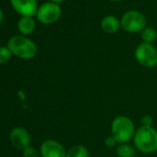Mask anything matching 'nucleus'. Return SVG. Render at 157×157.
Masks as SVG:
<instances>
[{
    "label": "nucleus",
    "instance_id": "1",
    "mask_svg": "<svg viewBox=\"0 0 157 157\" xmlns=\"http://www.w3.org/2000/svg\"><path fill=\"white\" fill-rule=\"evenodd\" d=\"M134 145L143 154H153L157 151V131L151 127L141 126L135 132Z\"/></svg>",
    "mask_w": 157,
    "mask_h": 157
},
{
    "label": "nucleus",
    "instance_id": "2",
    "mask_svg": "<svg viewBox=\"0 0 157 157\" xmlns=\"http://www.w3.org/2000/svg\"><path fill=\"white\" fill-rule=\"evenodd\" d=\"M111 132L118 143L126 144L134 137L136 130L133 121L130 118L126 116H118L112 121Z\"/></svg>",
    "mask_w": 157,
    "mask_h": 157
},
{
    "label": "nucleus",
    "instance_id": "3",
    "mask_svg": "<svg viewBox=\"0 0 157 157\" xmlns=\"http://www.w3.org/2000/svg\"><path fill=\"white\" fill-rule=\"evenodd\" d=\"M7 48L16 56L21 59H31L37 53L35 43L23 36H14L7 42Z\"/></svg>",
    "mask_w": 157,
    "mask_h": 157
},
{
    "label": "nucleus",
    "instance_id": "4",
    "mask_svg": "<svg viewBox=\"0 0 157 157\" xmlns=\"http://www.w3.org/2000/svg\"><path fill=\"white\" fill-rule=\"evenodd\" d=\"M121 27L130 33L142 32L146 28V17L138 10H129L125 12L120 19Z\"/></svg>",
    "mask_w": 157,
    "mask_h": 157
},
{
    "label": "nucleus",
    "instance_id": "5",
    "mask_svg": "<svg viewBox=\"0 0 157 157\" xmlns=\"http://www.w3.org/2000/svg\"><path fill=\"white\" fill-rule=\"evenodd\" d=\"M135 58L141 65L154 67L157 64V49L152 43L143 42L135 50Z\"/></svg>",
    "mask_w": 157,
    "mask_h": 157
},
{
    "label": "nucleus",
    "instance_id": "6",
    "mask_svg": "<svg viewBox=\"0 0 157 157\" xmlns=\"http://www.w3.org/2000/svg\"><path fill=\"white\" fill-rule=\"evenodd\" d=\"M61 12L62 10L58 4L53 2H46L38 7L36 17L41 23L50 25L56 22L60 18Z\"/></svg>",
    "mask_w": 157,
    "mask_h": 157
},
{
    "label": "nucleus",
    "instance_id": "7",
    "mask_svg": "<svg viewBox=\"0 0 157 157\" xmlns=\"http://www.w3.org/2000/svg\"><path fill=\"white\" fill-rule=\"evenodd\" d=\"M40 152L43 157H66L67 151L64 146L55 141V140H46L44 141L40 148Z\"/></svg>",
    "mask_w": 157,
    "mask_h": 157
},
{
    "label": "nucleus",
    "instance_id": "8",
    "mask_svg": "<svg viewBox=\"0 0 157 157\" xmlns=\"http://www.w3.org/2000/svg\"><path fill=\"white\" fill-rule=\"evenodd\" d=\"M10 142L13 146L19 150H24L30 146V134L29 132L21 127H16L10 132Z\"/></svg>",
    "mask_w": 157,
    "mask_h": 157
},
{
    "label": "nucleus",
    "instance_id": "9",
    "mask_svg": "<svg viewBox=\"0 0 157 157\" xmlns=\"http://www.w3.org/2000/svg\"><path fill=\"white\" fill-rule=\"evenodd\" d=\"M13 8L22 17H32L38 10L36 0H10Z\"/></svg>",
    "mask_w": 157,
    "mask_h": 157
},
{
    "label": "nucleus",
    "instance_id": "10",
    "mask_svg": "<svg viewBox=\"0 0 157 157\" xmlns=\"http://www.w3.org/2000/svg\"><path fill=\"white\" fill-rule=\"evenodd\" d=\"M121 27V22L120 20L113 16V15H108L105 16L102 20H101V29L103 31L108 34H114L119 30Z\"/></svg>",
    "mask_w": 157,
    "mask_h": 157
},
{
    "label": "nucleus",
    "instance_id": "11",
    "mask_svg": "<svg viewBox=\"0 0 157 157\" xmlns=\"http://www.w3.org/2000/svg\"><path fill=\"white\" fill-rule=\"evenodd\" d=\"M18 29L23 35L31 34L35 29V21L31 17H22L18 23Z\"/></svg>",
    "mask_w": 157,
    "mask_h": 157
},
{
    "label": "nucleus",
    "instance_id": "12",
    "mask_svg": "<svg viewBox=\"0 0 157 157\" xmlns=\"http://www.w3.org/2000/svg\"><path fill=\"white\" fill-rule=\"evenodd\" d=\"M66 157H89V151L85 146L81 144H77L72 146L67 152Z\"/></svg>",
    "mask_w": 157,
    "mask_h": 157
},
{
    "label": "nucleus",
    "instance_id": "13",
    "mask_svg": "<svg viewBox=\"0 0 157 157\" xmlns=\"http://www.w3.org/2000/svg\"><path fill=\"white\" fill-rule=\"evenodd\" d=\"M117 155L118 157H134L135 150L134 148L126 144H120V145L117 148Z\"/></svg>",
    "mask_w": 157,
    "mask_h": 157
},
{
    "label": "nucleus",
    "instance_id": "14",
    "mask_svg": "<svg viewBox=\"0 0 157 157\" xmlns=\"http://www.w3.org/2000/svg\"><path fill=\"white\" fill-rule=\"evenodd\" d=\"M142 39L143 42L153 43L157 39V31L153 27H146L142 31Z\"/></svg>",
    "mask_w": 157,
    "mask_h": 157
},
{
    "label": "nucleus",
    "instance_id": "15",
    "mask_svg": "<svg viewBox=\"0 0 157 157\" xmlns=\"http://www.w3.org/2000/svg\"><path fill=\"white\" fill-rule=\"evenodd\" d=\"M11 53L7 47H0V64L7 63L11 58Z\"/></svg>",
    "mask_w": 157,
    "mask_h": 157
},
{
    "label": "nucleus",
    "instance_id": "16",
    "mask_svg": "<svg viewBox=\"0 0 157 157\" xmlns=\"http://www.w3.org/2000/svg\"><path fill=\"white\" fill-rule=\"evenodd\" d=\"M23 157H38V152L34 147L28 146L23 150Z\"/></svg>",
    "mask_w": 157,
    "mask_h": 157
},
{
    "label": "nucleus",
    "instance_id": "17",
    "mask_svg": "<svg viewBox=\"0 0 157 157\" xmlns=\"http://www.w3.org/2000/svg\"><path fill=\"white\" fill-rule=\"evenodd\" d=\"M117 144H118V141L116 140V138L113 135H110V136L106 137L105 140V144L108 148H113Z\"/></svg>",
    "mask_w": 157,
    "mask_h": 157
},
{
    "label": "nucleus",
    "instance_id": "18",
    "mask_svg": "<svg viewBox=\"0 0 157 157\" xmlns=\"http://www.w3.org/2000/svg\"><path fill=\"white\" fill-rule=\"evenodd\" d=\"M141 123H142V126L151 127L153 125V118H152V116H149V115L143 116L142 118V120H141Z\"/></svg>",
    "mask_w": 157,
    "mask_h": 157
},
{
    "label": "nucleus",
    "instance_id": "19",
    "mask_svg": "<svg viewBox=\"0 0 157 157\" xmlns=\"http://www.w3.org/2000/svg\"><path fill=\"white\" fill-rule=\"evenodd\" d=\"M3 19H4V13H3V11L0 9V24L2 23Z\"/></svg>",
    "mask_w": 157,
    "mask_h": 157
},
{
    "label": "nucleus",
    "instance_id": "20",
    "mask_svg": "<svg viewBox=\"0 0 157 157\" xmlns=\"http://www.w3.org/2000/svg\"><path fill=\"white\" fill-rule=\"evenodd\" d=\"M65 0H50V2H53V3H56V4H59V3H62Z\"/></svg>",
    "mask_w": 157,
    "mask_h": 157
},
{
    "label": "nucleus",
    "instance_id": "21",
    "mask_svg": "<svg viewBox=\"0 0 157 157\" xmlns=\"http://www.w3.org/2000/svg\"><path fill=\"white\" fill-rule=\"evenodd\" d=\"M109 1H112V2H120V1H123V0H109Z\"/></svg>",
    "mask_w": 157,
    "mask_h": 157
}]
</instances>
